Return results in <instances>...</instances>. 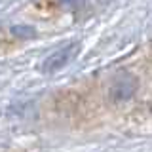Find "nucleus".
I'll return each mask as SVG.
<instances>
[{"label":"nucleus","mask_w":152,"mask_h":152,"mask_svg":"<svg viewBox=\"0 0 152 152\" xmlns=\"http://www.w3.org/2000/svg\"><path fill=\"white\" fill-rule=\"evenodd\" d=\"M78 48H80V44L70 42V44L59 48V50H55L53 53H50L44 59V63H42V72L53 74V72H57V70L65 69V66L76 57V53H78Z\"/></svg>","instance_id":"f257e3e1"},{"label":"nucleus","mask_w":152,"mask_h":152,"mask_svg":"<svg viewBox=\"0 0 152 152\" xmlns=\"http://www.w3.org/2000/svg\"><path fill=\"white\" fill-rule=\"evenodd\" d=\"M135 88H137L135 78H131V76H118L112 84L110 93L114 99H127V97H131Z\"/></svg>","instance_id":"f03ea898"},{"label":"nucleus","mask_w":152,"mask_h":152,"mask_svg":"<svg viewBox=\"0 0 152 152\" xmlns=\"http://www.w3.org/2000/svg\"><path fill=\"white\" fill-rule=\"evenodd\" d=\"M12 34L17 36V38H31V36H34V28H32V27L15 25V27H12Z\"/></svg>","instance_id":"7ed1b4c3"},{"label":"nucleus","mask_w":152,"mask_h":152,"mask_svg":"<svg viewBox=\"0 0 152 152\" xmlns=\"http://www.w3.org/2000/svg\"><path fill=\"white\" fill-rule=\"evenodd\" d=\"M59 2L66 8H82L88 0H59Z\"/></svg>","instance_id":"20e7f679"}]
</instances>
